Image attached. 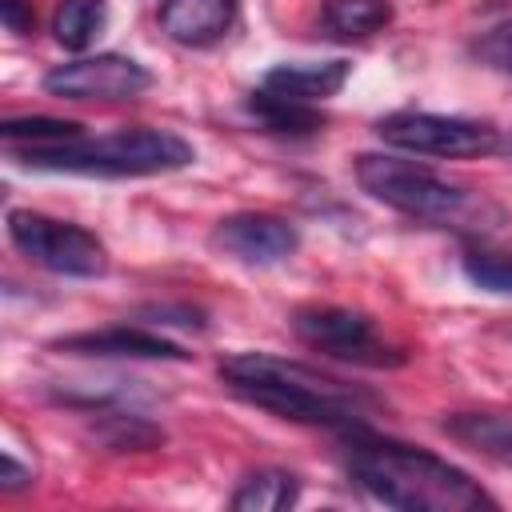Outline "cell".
<instances>
[{
    "label": "cell",
    "instance_id": "30bf717a",
    "mask_svg": "<svg viewBox=\"0 0 512 512\" xmlns=\"http://www.w3.org/2000/svg\"><path fill=\"white\" fill-rule=\"evenodd\" d=\"M56 352H72V356H100V360H188V352L152 332L148 324H108V328H88V332H72L52 340Z\"/></svg>",
    "mask_w": 512,
    "mask_h": 512
},
{
    "label": "cell",
    "instance_id": "6da1fadb",
    "mask_svg": "<svg viewBox=\"0 0 512 512\" xmlns=\"http://www.w3.org/2000/svg\"><path fill=\"white\" fill-rule=\"evenodd\" d=\"M340 448H344L348 480L376 504L400 512H476L496 504L480 488V480H472L452 460L420 444L380 436L372 424L344 432Z\"/></svg>",
    "mask_w": 512,
    "mask_h": 512
},
{
    "label": "cell",
    "instance_id": "8992f818",
    "mask_svg": "<svg viewBox=\"0 0 512 512\" xmlns=\"http://www.w3.org/2000/svg\"><path fill=\"white\" fill-rule=\"evenodd\" d=\"M8 240L44 272L56 276H76V280H92L108 272V248L96 232L72 224V220H56L32 208H12L8 212Z\"/></svg>",
    "mask_w": 512,
    "mask_h": 512
},
{
    "label": "cell",
    "instance_id": "8fae6325",
    "mask_svg": "<svg viewBox=\"0 0 512 512\" xmlns=\"http://www.w3.org/2000/svg\"><path fill=\"white\" fill-rule=\"evenodd\" d=\"M160 32L180 48H208L224 40L240 16L236 0H160Z\"/></svg>",
    "mask_w": 512,
    "mask_h": 512
},
{
    "label": "cell",
    "instance_id": "9a60e30c",
    "mask_svg": "<svg viewBox=\"0 0 512 512\" xmlns=\"http://www.w3.org/2000/svg\"><path fill=\"white\" fill-rule=\"evenodd\" d=\"M392 24L388 0H324L320 4V32L332 40H368Z\"/></svg>",
    "mask_w": 512,
    "mask_h": 512
},
{
    "label": "cell",
    "instance_id": "ac0fdd59",
    "mask_svg": "<svg viewBox=\"0 0 512 512\" xmlns=\"http://www.w3.org/2000/svg\"><path fill=\"white\" fill-rule=\"evenodd\" d=\"M108 20V0H60L52 12V36L68 52H84Z\"/></svg>",
    "mask_w": 512,
    "mask_h": 512
},
{
    "label": "cell",
    "instance_id": "2e32d148",
    "mask_svg": "<svg viewBox=\"0 0 512 512\" xmlns=\"http://www.w3.org/2000/svg\"><path fill=\"white\" fill-rule=\"evenodd\" d=\"M296 500H300V480L284 468H256L228 496L236 512H280V508H292Z\"/></svg>",
    "mask_w": 512,
    "mask_h": 512
},
{
    "label": "cell",
    "instance_id": "ba28073f",
    "mask_svg": "<svg viewBox=\"0 0 512 512\" xmlns=\"http://www.w3.org/2000/svg\"><path fill=\"white\" fill-rule=\"evenodd\" d=\"M44 92L56 100H136L152 88V72L124 56V52H96V56H76L44 72Z\"/></svg>",
    "mask_w": 512,
    "mask_h": 512
},
{
    "label": "cell",
    "instance_id": "603a6c76",
    "mask_svg": "<svg viewBox=\"0 0 512 512\" xmlns=\"http://www.w3.org/2000/svg\"><path fill=\"white\" fill-rule=\"evenodd\" d=\"M0 20H4V28H8V32L28 36L36 16H32V4H28V0H0Z\"/></svg>",
    "mask_w": 512,
    "mask_h": 512
},
{
    "label": "cell",
    "instance_id": "cb8c5ba5",
    "mask_svg": "<svg viewBox=\"0 0 512 512\" xmlns=\"http://www.w3.org/2000/svg\"><path fill=\"white\" fill-rule=\"evenodd\" d=\"M32 480V472L28 468H20L16 464V456H4V472H0V488L4 492H16V488H24Z\"/></svg>",
    "mask_w": 512,
    "mask_h": 512
},
{
    "label": "cell",
    "instance_id": "7c38bea8",
    "mask_svg": "<svg viewBox=\"0 0 512 512\" xmlns=\"http://www.w3.org/2000/svg\"><path fill=\"white\" fill-rule=\"evenodd\" d=\"M352 76V64L348 60H296V64H276L264 72L260 88L284 96V100H296V104H324L328 96H336Z\"/></svg>",
    "mask_w": 512,
    "mask_h": 512
},
{
    "label": "cell",
    "instance_id": "9c48e42d",
    "mask_svg": "<svg viewBox=\"0 0 512 512\" xmlns=\"http://www.w3.org/2000/svg\"><path fill=\"white\" fill-rule=\"evenodd\" d=\"M208 244L244 268H272L300 248V228L276 212H232L216 220Z\"/></svg>",
    "mask_w": 512,
    "mask_h": 512
},
{
    "label": "cell",
    "instance_id": "5b68a950",
    "mask_svg": "<svg viewBox=\"0 0 512 512\" xmlns=\"http://www.w3.org/2000/svg\"><path fill=\"white\" fill-rule=\"evenodd\" d=\"M292 336L340 364H356V368H404L408 352L400 344H392L376 320L368 312L356 308H340V304H304L288 316Z\"/></svg>",
    "mask_w": 512,
    "mask_h": 512
},
{
    "label": "cell",
    "instance_id": "7a4b0ae2",
    "mask_svg": "<svg viewBox=\"0 0 512 512\" xmlns=\"http://www.w3.org/2000/svg\"><path fill=\"white\" fill-rule=\"evenodd\" d=\"M220 380L232 396H240L252 408L336 436L368 428L376 408V400L364 388H352L336 376H324L300 360H284L272 352H236L220 360Z\"/></svg>",
    "mask_w": 512,
    "mask_h": 512
},
{
    "label": "cell",
    "instance_id": "44dd1931",
    "mask_svg": "<svg viewBox=\"0 0 512 512\" xmlns=\"http://www.w3.org/2000/svg\"><path fill=\"white\" fill-rule=\"evenodd\" d=\"M468 56H472L480 68H488V72L512 76V16L488 24L484 32H476L472 44H468Z\"/></svg>",
    "mask_w": 512,
    "mask_h": 512
},
{
    "label": "cell",
    "instance_id": "5bb4252c",
    "mask_svg": "<svg viewBox=\"0 0 512 512\" xmlns=\"http://www.w3.org/2000/svg\"><path fill=\"white\" fill-rule=\"evenodd\" d=\"M84 412L92 416L96 440L108 444L112 452H148V448L164 444V432L152 420L136 416L132 408H120L108 400H84Z\"/></svg>",
    "mask_w": 512,
    "mask_h": 512
},
{
    "label": "cell",
    "instance_id": "d6986e66",
    "mask_svg": "<svg viewBox=\"0 0 512 512\" xmlns=\"http://www.w3.org/2000/svg\"><path fill=\"white\" fill-rule=\"evenodd\" d=\"M84 136V128L76 120H56V116H12L0 124V140L8 152H20V148H52V144H64V140H76Z\"/></svg>",
    "mask_w": 512,
    "mask_h": 512
},
{
    "label": "cell",
    "instance_id": "e0dca14e",
    "mask_svg": "<svg viewBox=\"0 0 512 512\" xmlns=\"http://www.w3.org/2000/svg\"><path fill=\"white\" fill-rule=\"evenodd\" d=\"M248 112L268 128V132H280V136H312L324 128V116L316 104H296V100H284L268 88H252L248 92Z\"/></svg>",
    "mask_w": 512,
    "mask_h": 512
},
{
    "label": "cell",
    "instance_id": "7402d4cb",
    "mask_svg": "<svg viewBox=\"0 0 512 512\" xmlns=\"http://www.w3.org/2000/svg\"><path fill=\"white\" fill-rule=\"evenodd\" d=\"M132 320H140L148 328H160V324H168V328H196V332L204 328V312L192 308V304H144V308L132 312Z\"/></svg>",
    "mask_w": 512,
    "mask_h": 512
},
{
    "label": "cell",
    "instance_id": "4fadbf2b",
    "mask_svg": "<svg viewBox=\"0 0 512 512\" xmlns=\"http://www.w3.org/2000/svg\"><path fill=\"white\" fill-rule=\"evenodd\" d=\"M444 436H452L456 444L480 452L484 460L512 468V416L500 412H452L440 420Z\"/></svg>",
    "mask_w": 512,
    "mask_h": 512
},
{
    "label": "cell",
    "instance_id": "3957f363",
    "mask_svg": "<svg viewBox=\"0 0 512 512\" xmlns=\"http://www.w3.org/2000/svg\"><path fill=\"white\" fill-rule=\"evenodd\" d=\"M352 172H356L360 192H368L376 204H384L400 216L436 224V228L484 232L500 220V212L484 196L436 176L432 168H424L416 160L392 156V152H360L352 160Z\"/></svg>",
    "mask_w": 512,
    "mask_h": 512
},
{
    "label": "cell",
    "instance_id": "ffe728a7",
    "mask_svg": "<svg viewBox=\"0 0 512 512\" xmlns=\"http://www.w3.org/2000/svg\"><path fill=\"white\" fill-rule=\"evenodd\" d=\"M464 276L492 292V296H512V252L500 248H468L464 252Z\"/></svg>",
    "mask_w": 512,
    "mask_h": 512
},
{
    "label": "cell",
    "instance_id": "52a82bcc",
    "mask_svg": "<svg viewBox=\"0 0 512 512\" xmlns=\"http://www.w3.org/2000/svg\"><path fill=\"white\" fill-rule=\"evenodd\" d=\"M372 132L400 152L440 156V160H472V156H492L500 148V128H492L488 120L416 112V108H396L380 116Z\"/></svg>",
    "mask_w": 512,
    "mask_h": 512
},
{
    "label": "cell",
    "instance_id": "277c9868",
    "mask_svg": "<svg viewBox=\"0 0 512 512\" xmlns=\"http://www.w3.org/2000/svg\"><path fill=\"white\" fill-rule=\"evenodd\" d=\"M24 168L36 172H76V176H160L188 168L196 148L168 128H116L104 136H76L52 148H20L8 152Z\"/></svg>",
    "mask_w": 512,
    "mask_h": 512
}]
</instances>
